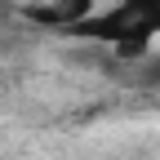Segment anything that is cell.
Instances as JSON below:
<instances>
[{"mask_svg":"<svg viewBox=\"0 0 160 160\" xmlns=\"http://www.w3.org/2000/svg\"><path fill=\"white\" fill-rule=\"evenodd\" d=\"M138 67H142V85H156L160 89V53L147 58V62H138Z\"/></svg>","mask_w":160,"mask_h":160,"instance_id":"cell-3","label":"cell"},{"mask_svg":"<svg viewBox=\"0 0 160 160\" xmlns=\"http://www.w3.org/2000/svg\"><path fill=\"white\" fill-rule=\"evenodd\" d=\"M5 9H9V0H0V13H5Z\"/></svg>","mask_w":160,"mask_h":160,"instance_id":"cell-4","label":"cell"},{"mask_svg":"<svg viewBox=\"0 0 160 160\" xmlns=\"http://www.w3.org/2000/svg\"><path fill=\"white\" fill-rule=\"evenodd\" d=\"M156 36H160V0H116L111 9H98L89 22L67 31V40L102 45L120 62H147Z\"/></svg>","mask_w":160,"mask_h":160,"instance_id":"cell-1","label":"cell"},{"mask_svg":"<svg viewBox=\"0 0 160 160\" xmlns=\"http://www.w3.org/2000/svg\"><path fill=\"white\" fill-rule=\"evenodd\" d=\"M98 13V0H45V5H27L22 18L36 27H53V31H76L80 22H89Z\"/></svg>","mask_w":160,"mask_h":160,"instance_id":"cell-2","label":"cell"}]
</instances>
